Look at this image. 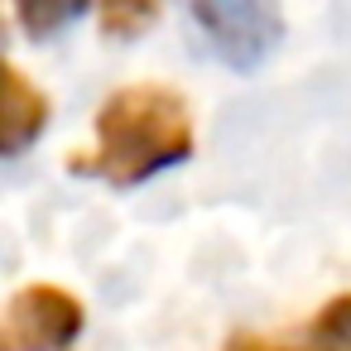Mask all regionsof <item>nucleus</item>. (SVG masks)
Listing matches in <instances>:
<instances>
[{
    "instance_id": "1",
    "label": "nucleus",
    "mask_w": 351,
    "mask_h": 351,
    "mask_svg": "<svg viewBox=\"0 0 351 351\" xmlns=\"http://www.w3.org/2000/svg\"><path fill=\"white\" fill-rule=\"evenodd\" d=\"M193 154V116L169 87H125L97 111V149L73 154V173L135 188Z\"/></svg>"
},
{
    "instance_id": "2",
    "label": "nucleus",
    "mask_w": 351,
    "mask_h": 351,
    "mask_svg": "<svg viewBox=\"0 0 351 351\" xmlns=\"http://www.w3.org/2000/svg\"><path fill=\"white\" fill-rule=\"evenodd\" d=\"M193 15L231 68H255L284 34L279 0H193Z\"/></svg>"
},
{
    "instance_id": "3",
    "label": "nucleus",
    "mask_w": 351,
    "mask_h": 351,
    "mask_svg": "<svg viewBox=\"0 0 351 351\" xmlns=\"http://www.w3.org/2000/svg\"><path fill=\"white\" fill-rule=\"evenodd\" d=\"M82 332V303L58 284H25L0 322V351H63Z\"/></svg>"
},
{
    "instance_id": "4",
    "label": "nucleus",
    "mask_w": 351,
    "mask_h": 351,
    "mask_svg": "<svg viewBox=\"0 0 351 351\" xmlns=\"http://www.w3.org/2000/svg\"><path fill=\"white\" fill-rule=\"evenodd\" d=\"M44 121H49V101H44V92L10 63L5 68V116H0V145H5V154H25L34 140H39V130H44Z\"/></svg>"
},
{
    "instance_id": "5",
    "label": "nucleus",
    "mask_w": 351,
    "mask_h": 351,
    "mask_svg": "<svg viewBox=\"0 0 351 351\" xmlns=\"http://www.w3.org/2000/svg\"><path fill=\"white\" fill-rule=\"evenodd\" d=\"M87 0H15V10H20V25L29 39H49L58 34L73 15H82Z\"/></svg>"
},
{
    "instance_id": "6",
    "label": "nucleus",
    "mask_w": 351,
    "mask_h": 351,
    "mask_svg": "<svg viewBox=\"0 0 351 351\" xmlns=\"http://www.w3.org/2000/svg\"><path fill=\"white\" fill-rule=\"evenodd\" d=\"M317 337L327 341V346H346L351 351V293H337L322 313H317Z\"/></svg>"
},
{
    "instance_id": "7",
    "label": "nucleus",
    "mask_w": 351,
    "mask_h": 351,
    "mask_svg": "<svg viewBox=\"0 0 351 351\" xmlns=\"http://www.w3.org/2000/svg\"><path fill=\"white\" fill-rule=\"evenodd\" d=\"M154 15V0H106V34H140Z\"/></svg>"
},
{
    "instance_id": "8",
    "label": "nucleus",
    "mask_w": 351,
    "mask_h": 351,
    "mask_svg": "<svg viewBox=\"0 0 351 351\" xmlns=\"http://www.w3.org/2000/svg\"><path fill=\"white\" fill-rule=\"evenodd\" d=\"M226 351H269V346H265L260 337H250V332H241V337H231V341H226Z\"/></svg>"
},
{
    "instance_id": "9",
    "label": "nucleus",
    "mask_w": 351,
    "mask_h": 351,
    "mask_svg": "<svg viewBox=\"0 0 351 351\" xmlns=\"http://www.w3.org/2000/svg\"><path fill=\"white\" fill-rule=\"evenodd\" d=\"M289 351H322V346H289ZM332 351H346V346H332Z\"/></svg>"
}]
</instances>
